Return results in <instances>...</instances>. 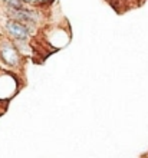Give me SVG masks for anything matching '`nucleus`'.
<instances>
[{"mask_svg":"<svg viewBox=\"0 0 148 158\" xmlns=\"http://www.w3.org/2000/svg\"><path fill=\"white\" fill-rule=\"evenodd\" d=\"M6 2H7V3L10 4L12 7H15V9H16V10H19V9H22V2H20V0H6Z\"/></svg>","mask_w":148,"mask_h":158,"instance_id":"3","label":"nucleus"},{"mask_svg":"<svg viewBox=\"0 0 148 158\" xmlns=\"http://www.w3.org/2000/svg\"><path fill=\"white\" fill-rule=\"evenodd\" d=\"M7 29H9V32H10L13 36H16V38L23 39V38L27 36V29H26L23 25L17 23V22H9Z\"/></svg>","mask_w":148,"mask_h":158,"instance_id":"2","label":"nucleus"},{"mask_svg":"<svg viewBox=\"0 0 148 158\" xmlns=\"http://www.w3.org/2000/svg\"><path fill=\"white\" fill-rule=\"evenodd\" d=\"M0 52H2L3 59L9 63V65L15 66L17 63V53H16V50H15L13 46H10L9 43H4V45H2V48H0Z\"/></svg>","mask_w":148,"mask_h":158,"instance_id":"1","label":"nucleus"}]
</instances>
